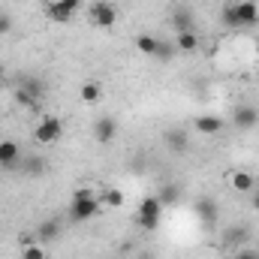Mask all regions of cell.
Instances as JSON below:
<instances>
[{
    "instance_id": "obj_1",
    "label": "cell",
    "mask_w": 259,
    "mask_h": 259,
    "mask_svg": "<svg viewBox=\"0 0 259 259\" xmlns=\"http://www.w3.org/2000/svg\"><path fill=\"white\" fill-rule=\"evenodd\" d=\"M100 208H103L100 196L94 193V190H88V187H81V190H75L72 199H69V220H72V223L94 220V217L100 214Z\"/></svg>"
},
{
    "instance_id": "obj_2",
    "label": "cell",
    "mask_w": 259,
    "mask_h": 259,
    "mask_svg": "<svg viewBox=\"0 0 259 259\" xmlns=\"http://www.w3.org/2000/svg\"><path fill=\"white\" fill-rule=\"evenodd\" d=\"M160 217H163V202L157 199V193L145 196L139 202V208H136V223L145 232H154V229H160Z\"/></svg>"
},
{
    "instance_id": "obj_3",
    "label": "cell",
    "mask_w": 259,
    "mask_h": 259,
    "mask_svg": "<svg viewBox=\"0 0 259 259\" xmlns=\"http://www.w3.org/2000/svg\"><path fill=\"white\" fill-rule=\"evenodd\" d=\"M61 136H64V121H61L58 115H42V118L33 124V142L42 145V148L55 145Z\"/></svg>"
},
{
    "instance_id": "obj_4",
    "label": "cell",
    "mask_w": 259,
    "mask_h": 259,
    "mask_svg": "<svg viewBox=\"0 0 259 259\" xmlns=\"http://www.w3.org/2000/svg\"><path fill=\"white\" fill-rule=\"evenodd\" d=\"M88 18L94 27H103V30H112L118 24V6L112 0H94L88 6Z\"/></svg>"
},
{
    "instance_id": "obj_5",
    "label": "cell",
    "mask_w": 259,
    "mask_h": 259,
    "mask_svg": "<svg viewBox=\"0 0 259 259\" xmlns=\"http://www.w3.org/2000/svg\"><path fill=\"white\" fill-rule=\"evenodd\" d=\"M81 9H84V0H49L46 15H49L52 21H58V24H66V21H72Z\"/></svg>"
},
{
    "instance_id": "obj_6",
    "label": "cell",
    "mask_w": 259,
    "mask_h": 259,
    "mask_svg": "<svg viewBox=\"0 0 259 259\" xmlns=\"http://www.w3.org/2000/svg\"><path fill=\"white\" fill-rule=\"evenodd\" d=\"M250 238H253L250 223H229V226H223V232H220V241H223V247H229V250H238V247L250 244Z\"/></svg>"
},
{
    "instance_id": "obj_7",
    "label": "cell",
    "mask_w": 259,
    "mask_h": 259,
    "mask_svg": "<svg viewBox=\"0 0 259 259\" xmlns=\"http://www.w3.org/2000/svg\"><path fill=\"white\" fill-rule=\"evenodd\" d=\"M24 160V148L15 139H0V169L3 172H18Z\"/></svg>"
},
{
    "instance_id": "obj_8",
    "label": "cell",
    "mask_w": 259,
    "mask_h": 259,
    "mask_svg": "<svg viewBox=\"0 0 259 259\" xmlns=\"http://www.w3.org/2000/svg\"><path fill=\"white\" fill-rule=\"evenodd\" d=\"M193 211H196V217L202 220V226H205V229H217V220H220V205H217L211 196L196 199Z\"/></svg>"
},
{
    "instance_id": "obj_9",
    "label": "cell",
    "mask_w": 259,
    "mask_h": 259,
    "mask_svg": "<svg viewBox=\"0 0 259 259\" xmlns=\"http://www.w3.org/2000/svg\"><path fill=\"white\" fill-rule=\"evenodd\" d=\"M232 127L241 130V133H250V130L259 127V109L256 106H250V103H244V106H235V112H232Z\"/></svg>"
},
{
    "instance_id": "obj_10",
    "label": "cell",
    "mask_w": 259,
    "mask_h": 259,
    "mask_svg": "<svg viewBox=\"0 0 259 259\" xmlns=\"http://www.w3.org/2000/svg\"><path fill=\"white\" fill-rule=\"evenodd\" d=\"M226 184H229L235 193L250 196L253 190H256V175H253V172H247V169H232V172L226 175Z\"/></svg>"
},
{
    "instance_id": "obj_11",
    "label": "cell",
    "mask_w": 259,
    "mask_h": 259,
    "mask_svg": "<svg viewBox=\"0 0 259 259\" xmlns=\"http://www.w3.org/2000/svg\"><path fill=\"white\" fill-rule=\"evenodd\" d=\"M115 136H118V121H115L112 115H103V118L94 121V139H97L100 145L115 142Z\"/></svg>"
},
{
    "instance_id": "obj_12",
    "label": "cell",
    "mask_w": 259,
    "mask_h": 259,
    "mask_svg": "<svg viewBox=\"0 0 259 259\" xmlns=\"http://www.w3.org/2000/svg\"><path fill=\"white\" fill-rule=\"evenodd\" d=\"M235 15H238V30L241 27H253L259 21V3L256 0H238L235 3Z\"/></svg>"
},
{
    "instance_id": "obj_13",
    "label": "cell",
    "mask_w": 259,
    "mask_h": 259,
    "mask_svg": "<svg viewBox=\"0 0 259 259\" xmlns=\"http://www.w3.org/2000/svg\"><path fill=\"white\" fill-rule=\"evenodd\" d=\"M18 172H24V175H30V178H42V175L49 172V160H46L42 154H24Z\"/></svg>"
},
{
    "instance_id": "obj_14",
    "label": "cell",
    "mask_w": 259,
    "mask_h": 259,
    "mask_svg": "<svg viewBox=\"0 0 259 259\" xmlns=\"http://www.w3.org/2000/svg\"><path fill=\"white\" fill-rule=\"evenodd\" d=\"M160 46H163V39L154 36V33H139L136 36V52L145 55V58H157L160 55Z\"/></svg>"
},
{
    "instance_id": "obj_15",
    "label": "cell",
    "mask_w": 259,
    "mask_h": 259,
    "mask_svg": "<svg viewBox=\"0 0 259 259\" xmlns=\"http://www.w3.org/2000/svg\"><path fill=\"white\" fill-rule=\"evenodd\" d=\"M193 127L202 133V136H217L220 130L226 127V121L220 118V115H199L193 121Z\"/></svg>"
},
{
    "instance_id": "obj_16",
    "label": "cell",
    "mask_w": 259,
    "mask_h": 259,
    "mask_svg": "<svg viewBox=\"0 0 259 259\" xmlns=\"http://www.w3.org/2000/svg\"><path fill=\"white\" fill-rule=\"evenodd\" d=\"M78 100H81L84 106L100 103V100H103V88H100V81H94V78L81 81V88H78Z\"/></svg>"
},
{
    "instance_id": "obj_17",
    "label": "cell",
    "mask_w": 259,
    "mask_h": 259,
    "mask_svg": "<svg viewBox=\"0 0 259 259\" xmlns=\"http://www.w3.org/2000/svg\"><path fill=\"white\" fill-rule=\"evenodd\" d=\"M172 24H175V33L196 30V21H193V12H190V6H178V9L172 12Z\"/></svg>"
},
{
    "instance_id": "obj_18",
    "label": "cell",
    "mask_w": 259,
    "mask_h": 259,
    "mask_svg": "<svg viewBox=\"0 0 259 259\" xmlns=\"http://www.w3.org/2000/svg\"><path fill=\"white\" fill-rule=\"evenodd\" d=\"M175 49L181 52V55H193L196 49H199V33L196 30H184V33H175Z\"/></svg>"
},
{
    "instance_id": "obj_19",
    "label": "cell",
    "mask_w": 259,
    "mask_h": 259,
    "mask_svg": "<svg viewBox=\"0 0 259 259\" xmlns=\"http://www.w3.org/2000/svg\"><path fill=\"white\" fill-rule=\"evenodd\" d=\"M18 88H21V91H24L36 106H39V103H42V97H46V81H42V78H24V81H18Z\"/></svg>"
},
{
    "instance_id": "obj_20",
    "label": "cell",
    "mask_w": 259,
    "mask_h": 259,
    "mask_svg": "<svg viewBox=\"0 0 259 259\" xmlns=\"http://www.w3.org/2000/svg\"><path fill=\"white\" fill-rule=\"evenodd\" d=\"M100 202H103V208H112V211H118V208H124V202H127V196L121 187H106L103 193H100Z\"/></svg>"
},
{
    "instance_id": "obj_21",
    "label": "cell",
    "mask_w": 259,
    "mask_h": 259,
    "mask_svg": "<svg viewBox=\"0 0 259 259\" xmlns=\"http://www.w3.org/2000/svg\"><path fill=\"white\" fill-rule=\"evenodd\" d=\"M166 145H169L175 154H184V151L190 148V136H187V130H169V133H166Z\"/></svg>"
},
{
    "instance_id": "obj_22",
    "label": "cell",
    "mask_w": 259,
    "mask_h": 259,
    "mask_svg": "<svg viewBox=\"0 0 259 259\" xmlns=\"http://www.w3.org/2000/svg\"><path fill=\"white\" fill-rule=\"evenodd\" d=\"M157 199L163 202V208L178 205V199H181V187H178V184H163V187L157 190Z\"/></svg>"
},
{
    "instance_id": "obj_23",
    "label": "cell",
    "mask_w": 259,
    "mask_h": 259,
    "mask_svg": "<svg viewBox=\"0 0 259 259\" xmlns=\"http://www.w3.org/2000/svg\"><path fill=\"white\" fill-rule=\"evenodd\" d=\"M36 235H39V241H49V238H58L61 235V223L58 220H46L39 229H36Z\"/></svg>"
},
{
    "instance_id": "obj_24",
    "label": "cell",
    "mask_w": 259,
    "mask_h": 259,
    "mask_svg": "<svg viewBox=\"0 0 259 259\" xmlns=\"http://www.w3.org/2000/svg\"><path fill=\"white\" fill-rule=\"evenodd\" d=\"M220 21L229 27V30H238V15H235V3H226L220 9Z\"/></svg>"
},
{
    "instance_id": "obj_25",
    "label": "cell",
    "mask_w": 259,
    "mask_h": 259,
    "mask_svg": "<svg viewBox=\"0 0 259 259\" xmlns=\"http://www.w3.org/2000/svg\"><path fill=\"white\" fill-rule=\"evenodd\" d=\"M21 259H46V247L42 244H24L21 247Z\"/></svg>"
},
{
    "instance_id": "obj_26",
    "label": "cell",
    "mask_w": 259,
    "mask_h": 259,
    "mask_svg": "<svg viewBox=\"0 0 259 259\" xmlns=\"http://www.w3.org/2000/svg\"><path fill=\"white\" fill-rule=\"evenodd\" d=\"M175 55H178V49H175V42H169V39H163V46H160V55H157V61H163V64H166V61H172Z\"/></svg>"
},
{
    "instance_id": "obj_27",
    "label": "cell",
    "mask_w": 259,
    "mask_h": 259,
    "mask_svg": "<svg viewBox=\"0 0 259 259\" xmlns=\"http://www.w3.org/2000/svg\"><path fill=\"white\" fill-rule=\"evenodd\" d=\"M232 259H259V247H253V244H244V247H238V250L232 253Z\"/></svg>"
},
{
    "instance_id": "obj_28",
    "label": "cell",
    "mask_w": 259,
    "mask_h": 259,
    "mask_svg": "<svg viewBox=\"0 0 259 259\" xmlns=\"http://www.w3.org/2000/svg\"><path fill=\"white\" fill-rule=\"evenodd\" d=\"M9 30H12V15H9V12H3V9H0V36H6V33H9Z\"/></svg>"
},
{
    "instance_id": "obj_29",
    "label": "cell",
    "mask_w": 259,
    "mask_h": 259,
    "mask_svg": "<svg viewBox=\"0 0 259 259\" xmlns=\"http://www.w3.org/2000/svg\"><path fill=\"white\" fill-rule=\"evenodd\" d=\"M250 208L259 214V190H253V193H250Z\"/></svg>"
},
{
    "instance_id": "obj_30",
    "label": "cell",
    "mask_w": 259,
    "mask_h": 259,
    "mask_svg": "<svg viewBox=\"0 0 259 259\" xmlns=\"http://www.w3.org/2000/svg\"><path fill=\"white\" fill-rule=\"evenodd\" d=\"M136 259H157L154 256V250H148V247H145V250H139V256Z\"/></svg>"
},
{
    "instance_id": "obj_31",
    "label": "cell",
    "mask_w": 259,
    "mask_h": 259,
    "mask_svg": "<svg viewBox=\"0 0 259 259\" xmlns=\"http://www.w3.org/2000/svg\"><path fill=\"white\" fill-rule=\"evenodd\" d=\"M256 190H259V175H256Z\"/></svg>"
}]
</instances>
